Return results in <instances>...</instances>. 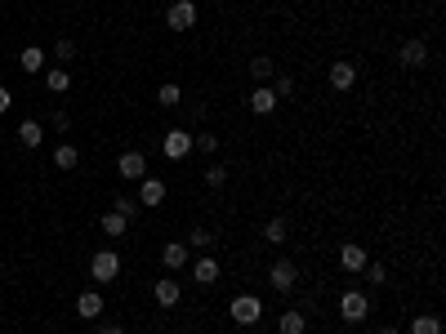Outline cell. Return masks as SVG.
Wrapping results in <instances>:
<instances>
[{
  "label": "cell",
  "mask_w": 446,
  "mask_h": 334,
  "mask_svg": "<svg viewBox=\"0 0 446 334\" xmlns=\"http://www.w3.org/2000/svg\"><path fill=\"white\" fill-rule=\"evenodd\" d=\"M90 276L98 281V286H112V281L121 276V254L117 249H98V254L90 259Z\"/></svg>",
  "instance_id": "1"
},
{
  "label": "cell",
  "mask_w": 446,
  "mask_h": 334,
  "mask_svg": "<svg viewBox=\"0 0 446 334\" xmlns=\"http://www.w3.org/2000/svg\"><path fill=\"white\" fill-rule=\"evenodd\" d=\"M228 316H233L237 325H259V316H263V298H259V294H237L233 303H228Z\"/></svg>",
  "instance_id": "2"
},
{
  "label": "cell",
  "mask_w": 446,
  "mask_h": 334,
  "mask_svg": "<svg viewBox=\"0 0 446 334\" xmlns=\"http://www.w3.org/2000/svg\"><path fill=\"white\" fill-rule=\"evenodd\" d=\"M339 316H344L349 325H361V321L371 316V298L361 294V290H344V294H339Z\"/></svg>",
  "instance_id": "3"
},
{
  "label": "cell",
  "mask_w": 446,
  "mask_h": 334,
  "mask_svg": "<svg viewBox=\"0 0 446 334\" xmlns=\"http://www.w3.org/2000/svg\"><path fill=\"white\" fill-rule=\"evenodd\" d=\"M268 286H272L277 294H290L294 286H299V267H294L290 259H277V263L268 267Z\"/></svg>",
  "instance_id": "4"
},
{
  "label": "cell",
  "mask_w": 446,
  "mask_h": 334,
  "mask_svg": "<svg viewBox=\"0 0 446 334\" xmlns=\"http://www.w3.org/2000/svg\"><path fill=\"white\" fill-rule=\"evenodd\" d=\"M165 27L170 31H192L196 27V5L192 0H174V5L165 9Z\"/></svg>",
  "instance_id": "5"
},
{
  "label": "cell",
  "mask_w": 446,
  "mask_h": 334,
  "mask_svg": "<svg viewBox=\"0 0 446 334\" xmlns=\"http://www.w3.org/2000/svg\"><path fill=\"white\" fill-rule=\"evenodd\" d=\"M161 152H165V161H184V156H192V134L188 129H170L161 139Z\"/></svg>",
  "instance_id": "6"
},
{
  "label": "cell",
  "mask_w": 446,
  "mask_h": 334,
  "mask_svg": "<svg viewBox=\"0 0 446 334\" xmlns=\"http://www.w3.org/2000/svg\"><path fill=\"white\" fill-rule=\"evenodd\" d=\"M161 263H165V272H184V267L192 263V249L184 241H165L161 245Z\"/></svg>",
  "instance_id": "7"
},
{
  "label": "cell",
  "mask_w": 446,
  "mask_h": 334,
  "mask_svg": "<svg viewBox=\"0 0 446 334\" xmlns=\"http://www.w3.org/2000/svg\"><path fill=\"white\" fill-rule=\"evenodd\" d=\"M188 267H192L196 286H219V276H223V267H219V259H214V254H201V259L188 263Z\"/></svg>",
  "instance_id": "8"
},
{
  "label": "cell",
  "mask_w": 446,
  "mask_h": 334,
  "mask_svg": "<svg viewBox=\"0 0 446 334\" xmlns=\"http://www.w3.org/2000/svg\"><path fill=\"white\" fill-rule=\"evenodd\" d=\"M357 85V67L349 58H339V63H330V90L335 94H349Z\"/></svg>",
  "instance_id": "9"
},
{
  "label": "cell",
  "mask_w": 446,
  "mask_h": 334,
  "mask_svg": "<svg viewBox=\"0 0 446 334\" xmlns=\"http://www.w3.org/2000/svg\"><path fill=\"white\" fill-rule=\"evenodd\" d=\"M117 174H121L125 183H139V178H147V156H143V152H121V161H117Z\"/></svg>",
  "instance_id": "10"
},
{
  "label": "cell",
  "mask_w": 446,
  "mask_h": 334,
  "mask_svg": "<svg viewBox=\"0 0 446 334\" xmlns=\"http://www.w3.org/2000/svg\"><path fill=\"white\" fill-rule=\"evenodd\" d=\"M398 63L406 67V72H420V67L428 63V45H424V41H402V49H398Z\"/></svg>",
  "instance_id": "11"
},
{
  "label": "cell",
  "mask_w": 446,
  "mask_h": 334,
  "mask_svg": "<svg viewBox=\"0 0 446 334\" xmlns=\"http://www.w3.org/2000/svg\"><path fill=\"white\" fill-rule=\"evenodd\" d=\"M366 263H371V254H366L357 241H344V245H339V267H344V272H361Z\"/></svg>",
  "instance_id": "12"
},
{
  "label": "cell",
  "mask_w": 446,
  "mask_h": 334,
  "mask_svg": "<svg viewBox=\"0 0 446 334\" xmlns=\"http://www.w3.org/2000/svg\"><path fill=\"white\" fill-rule=\"evenodd\" d=\"M152 294H156V303H161V308H174L179 298H184V286H179L174 276H161L156 286H152Z\"/></svg>",
  "instance_id": "13"
},
{
  "label": "cell",
  "mask_w": 446,
  "mask_h": 334,
  "mask_svg": "<svg viewBox=\"0 0 446 334\" xmlns=\"http://www.w3.org/2000/svg\"><path fill=\"white\" fill-rule=\"evenodd\" d=\"M98 312H103V294H98V290H85L76 298V316H80V321H98Z\"/></svg>",
  "instance_id": "14"
},
{
  "label": "cell",
  "mask_w": 446,
  "mask_h": 334,
  "mask_svg": "<svg viewBox=\"0 0 446 334\" xmlns=\"http://www.w3.org/2000/svg\"><path fill=\"white\" fill-rule=\"evenodd\" d=\"M139 205H161V200H165V183L161 178H139Z\"/></svg>",
  "instance_id": "15"
},
{
  "label": "cell",
  "mask_w": 446,
  "mask_h": 334,
  "mask_svg": "<svg viewBox=\"0 0 446 334\" xmlns=\"http://www.w3.org/2000/svg\"><path fill=\"white\" fill-rule=\"evenodd\" d=\"M277 330H282V334H304V330H308V312H304V308L282 312V316H277Z\"/></svg>",
  "instance_id": "16"
},
{
  "label": "cell",
  "mask_w": 446,
  "mask_h": 334,
  "mask_svg": "<svg viewBox=\"0 0 446 334\" xmlns=\"http://www.w3.org/2000/svg\"><path fill=\"white\" fill-rule=\"evenodd\" d=\"M45 90L49 94H68L72 90V72H68V67H49V72H45Z\"/></svg>",
  "instance_id": "17"
},
{
  "label": "cell",
  "mask_w": 446,
  "mask_h": 334,
  "mask_svg": "<svg viewBox=\"0 0 446 334\" xmlns=\"http://www.w3.org/2000/svg\"><path fill=\"white\" fill-rule=\"evenodd\" d=\"M18 67L27 76H36V72H45V49H36V45H27L23 54H18Z\"/></svg>",
  "instance_id": "18"
},
{
  "label": "cell",
  "mask_w": 446,
  "mask_h": 334,
  "mask_svg": "<svg viewBox=\"0 0 446 334\" xmlns=\"http://www.w3.org/2000/svg\"><path fill=\"white\" fill-rule=\"evenodd\" d=\"M250 76L259 80V85H268V80L277 76V63H272L268 54H255V58H250Z\"/></svg>",
  "instance_id": "19"
},
{
  "label": "cell",
  "mask_w": 446,
  "mask_h": 334,
  "mask_svg": "<svg viewBox=\"0 0 446 334\" xmlns=\"http://www.w3.org/2000/svg\"><path fill=\"white\" fill-rule=\"evenodd\" d=\"M98 227H103L107 237H125L129 219H125V214H117V210H107V214H98Z\"/></svg>",
  "instance_id": "20"
},
{
  "label": "cell",
  "mask_w": 446,
  "mask_h": 334,
  "mask_svg": "<svg viewBox=\"0 0 446 334\" xmlns=\"http://www.w3.org/2000/svg\"><path fill=\"white\" fill-rule=\"evenodd\" d=\"M277 107V94H272V85H259L255 94H250V112H259V116H268Z\"/></svg>",
  "instance_id": "21"
},
{
  "label": "cell",
  "mask_w": 446,
  "mask_h": 334,
  "mask_svg": "<svg viewBox=\"0 0 446 334\" xmlns=\"http://www.w3.org/2000/svg\"><path fill=\"white\" fill-rule=\"evenodd\" d=\"M18 143H23V147H41V143H45V125H41V121H23V125H18Z\"/></svg>",
  "instance_id": "22"
},
{
  "label": "cell",
  "mask_w": 446,
  "mask_h": 334,
  "mask_svg": "<svg viewBox=\"0 0 446 334\" xmlns=\"http://www.w3.org/2000/svg\"><path fill=\"white\" fill-rule=\"evenodd\" d=\"M76 165H80V152L72 143H58L54 147V170H76Z\"/></svg>",
  "instance_id": "23"
},
{
  "label": "cell",
  "mask_w": 446,
  "mask_h": 334,
  "mask_svg": "<svg viewBox=\"0 0 446 334\" xmlns=\"http://www.w3.org/2000/svg\"><path fill=\"white\" fill-rule=\"evenodd\" d=\"M406 334H442V321H437L433 312H415V321H410Z\"/></svg>",
  "instance_id": "24"
},
{
  "label": "cell",
  "mask_w": 446,
  "mask_h": 334,
  "mask_svg": "<svg viewBox=\"0 0 446 334\" xmlns=\"http://www.w3.org/2000/svg\"><path fill=\"white\" fill-rule=\"evenodd\" d=\"M184 245H188V249H201V254H210V245H214V232H210V227H192Z\"/></svg>",
  "instance_id": "25"
},
{
  "label": "cell",
  "mask_w": 446,
  "mask_h": 334,
  "mask_svg": "<svg viewBox=\"0 0 446 334\" xmlns=\"http://www.w3.org/2000/svg\"><path fill=\"white\" fill-rule=\"evenodd\" d=\"M286 219H282V214H277V219H268V223H263V241H272V245H282L286 241Z\"/></svg>",
  "instance_id": "26"
},
{
  "label": "cell",
  "mask_w": 446,
  "mask_h": 334,
  "mask_svg": "<svg viewBox=\"0 0 446 334\" xmlns=\"http://www.w3.org/2000/svg\"><path fill=\"white\" fill-rule=\"evenodd\" d=\"M179 98H184V90H179L174 80H165V85L156 90V103H161V107H179Z\"/></svg>",
  "instance_id": "27"
},
{
  "label": "cell",
  "mask_w": 446,
  "mask_h": 334,
  "mask_svg": "<svg viewBox=\"0 0 446 334\" xmlns=\"http://www.w3.org/2000/svg\"><path fill=\"white\" fill-rule=\"evenodd\" d=\"M206 188H228V165H206Z\"/></svg>",
  "instance_id": "28"
},
{
  "label": "cell",
  "mask_w": 446,
  "mask_h": 334,
  "mask_svg": "<svg viewBox=\"0 0 446 334\" xmlns=\"http://www.w3.org/2000/svg\"><path fill=\"white\" fill-rule=\"evenodd\" d=\"M192 147H196V152H206V156H214V152H219V134H192Z\"/></svg>",
  "instance_id": "29"
},
{
  "label": "cell",
  "mask_w": 446,
  "mask_h": 334,
  "mask_svg": "<svg viewBox=\"0 0 446 334\" xmlns=\"http://www.w3.org/2000/svg\"><path fill=\"white\" fill-rule=\"evenodd\" d=\"M361 276H366L371 286H384V281H388V267H384V263H366V267H361Z\"/></svg>",
  "instance_id": "30"
},
{
  "label": "cell",
  "mask_w": 446,
  "mask_h": 334,
  "mask_svg": "<svg viewBox=\"0 0 446 334\" xmlns=\"http://www.w3.org/2000/svg\"><path fill=\"white\" fill-rule=\"evenodd\" d=\"M272 94H277V103H282V98H290V94H294V76L282 72V76H277V85H272Z\"/></svg>",
  "instance_id": "31"
},
{
  "label": "cell",
  "mask_w": 446,
  "mask_h": 334,
  "mask_svg": "<svg viewBox=\"0 0 446 334\" xmlns=\"http://www.w3.org/2000/svg\"><path fill=\"white\" fill-rule=\"evenodd\" d=\"M112 210H117V214H125V219H134L139 200H134V196H112Z\"/></svg>",
  "instance_id": "32"
},
{
  "label": "cell",
  "mask_w": 446,
  "mask_h": 334,
  "mask_svg": "<svg viewBox=\"0 0 446 334\" xmlns=\"http://www.w3.org/2000/svg\"><path fill=\"white\" fill-rule=\"evenodd\" d=\"M54 54H58V63H72V58H76V41H68V36H58V45H54Z\"/></svg>",
  "instance_id": "33"
},
{
  "label": "cell",
  "mask_w": 446,
  "mask_h": 334,
  "mask_svg": "<svg viewBox=\"0 0 446 334\" xmlns=\"http://www.w3.org/2000/svg\"><path fill=\"white\" fill-rule=\"evenodd\" d=\"M49 125H54L58 134H68V129H72V116H68V112L58 107V112H49Z\"/></svg>",
  "instance_id": "34"
},
{
  "label": "cell",
  "mask_w": 446,
  "mask_h": 334,
  "mask_svg": "<svg viewBox=\"0 0 446 334\" xmlns=\"http://www.w3.org/2000/svg\"><path fill=\"white\" fill-rule=\"evenodd\" d=\"M9 107H14V94H9V90H5V85H0V116H5V112H9Z\"/></svg>",
  "instance_id": "35"
},
{
  "label": "cell",
  "mask_w": 446,
  "mask_h": 334,
  "mask_svg": "<svg viewBox=\"0 0 446 334\" xmlns=\"http://www.w3.org/2000/svg\"><path fill=\"white\" fill-rule=\"evenodd\" d=\"M94 334H125V330H121V325H98Z\"/></svg>",
  "instance_id": "36"
},
{
  "label": "cell",
  "mask_w": 446,
  "mask_h": 334,
  "mask_svg": "<svg viewBox=\"0 0 446 334\" xmlns=\"http://www.w3.org/2000/svg\"><path fill=\"white\" fill-rule=\"evenodd\" d=\"M379 334H402V330H398V325H384V330H379Z\"/></svg>",
  "instance_id": "37"
}]
</instances>
